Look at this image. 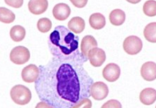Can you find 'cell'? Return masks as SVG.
<instances>
[{
	"mask_svg": "<svg viewBox=\"0 0 156 108\" xmlns=\"http://www.w3.org/2000/svg\"><path fill=\"white\" fill-rule=\"evenodd\" d=\"M87 60L83 56L69 59L54 57L40 65L35 83L40 100L51 108H73L82 99L90 97L93 80L83 66Z\"/></svg>",
	"mask_w": 156,
	"mask_h": 108,
	"instance_id": "1",
	"label": "cell"
},
{
	"mask_svg": "<svg viewBox=\"0 0 156 108\" xmlns=\"http://www.w3.org/2000/svg\"><path fill=\"white\" fill-rule=\"evenodd\" d=\"M48 46L54 57L62 59L83 56L78 49L79 38L64 26H58L51 32Z\"/></svg>",
	"mask_w": 156,
	"mask_h": 108,
	"instance_id": "2",
	"label": "cell"
},
{
	"mask_svg": "<svg viewBox=\"0 0 156 108\" xmlns=\"http://www.w3.org/2000/svg\"><path fill=\"white\" fill-rule=\"evenodd\" d=\"M12 100L18 105H27L30 102L32 94L30 90L26 86L18 85L13 87L10 90Z\"/></svg>",
	"mask_w": 156,
	"mask_h": 108,
	"instance_id": "3",
	"label": "cell"
},
{
	"mask_svg": "<svg viewBox=\"0 0 156 108\" xmlns=\"http://www.w3.org/2000/svg\"><path fill=\"white\" fill-rule=\"evenodd\" d=\"M30 58L29 50L24 46L16 47L11 50L10 59L12 62L16 65H23L28 62Z\"/></svg>",
	"mask_w": 156,
	"mask_h": 108,
	"instance_id": "4",
	"label": "cell"
},
{
	"mask_svg": "<svg viewBox=\"0 0 156 108\" xmlns=\"http://www.w3.org/2000/svg\"><path fill=\"white\" fill-rule=\"evenodd\" d=\"M123 47L127 54L136 55L141 51L143 43L139 37L131 35L125 39L123 44Z\"/></svg>",
	"mask_w": 156,
	"mask_h": 108,
	"instance_id": "5",
	"label": "cell"
},
{
	"mask_svg": "<svg viewBox=\"0 0 156 108\" xmlns=\"http://www.w3.org/2000/svg\"><path fill=\"white\" fill-rule=\"evenodd\" d=\"M109 92L108 87L102 81L93 83L90 89L91 96L96 100H102L108 96Z\"/></svg>",
	"mask_w": 156,
	"mask_h": 108,
	"instance_id": "6",
	"label": "cell"
},
{
	"mask_svg": "<svg viewBox=\"0 0 156 108\" xmlns=\"http://www.w3.org/2000/svg\"><path fill=\"white\" fill-rule=\"evenodd\" d=\"M88 59L93 67H101L106 59V54L104 50L95 47L89 51Z\"/></svg>",
	"mask_w": 156,
	"mask_h": 108,
	"instance_id": "7",
	"label": "cell"
},
{
	"mask_svg": "<svg viewBox=\"0 0 156 108\" xmlns=\"http://www.w3.org/2000/svg\"><path fill=\"white\" fill-rule=\"evenodd\" d=\"M121 70L119 66L115 63L108 64L102 71L104 78L109 82H114L119 78Z\"/></svg>",
	"mask_w": 156,
	"mask_h": 108,
	"instance_id": "8",
	"label": "cell"
},
{
	"mask_svg": "<svg viewBox=\"0 0 156 108\" xmlns=\"http://www.w3.org/2000/svg\"><path fill=\"white\" fill-rule=\"evenodd\" d=\"M40 75L39 68L34 64L27 66L23 69L22 77L25 82L32 83L35 82Z\"/></svg>",
	"mask_w": 156,
	"mask_h": 108,
	"instance_id": "9",
	"label": "cell"
},
{
	"mask_svg": "<svg viewBox=\"0 0 156 108\" xmlns=\"http://www.w3.org/2000/svg\"><path fill=\"white\" fill-rule=\"evenodd\" d=\"M141 75L144 80L153 81L156 78V64L153 62H147L142 66Z\"/></svg>",
	"mask_w": 156,
	"mask_h": 108,
	"instance_id": "10",
	"label": "cell"
},
{
	"mask_svg": "<svg viewBox=\"0 0 156 108\" xmlns=\"http://www.w3.org/2000/svg\"><path fill=\"white\" fill-rule=\"evenodd\" d=\"M52 13L55 19L59 21H65L70 16L71 9L66 4H58L53 8Z\"/></svg>",
	"mask_w": 156,
	"mask_h": 108,
	"instance_id": "11",
	"label": "cell"
},
{
	"mask_svg": "<svg viewBox=\"0 0 156 108\" xmlns=\"http://www.w3.org/2000/svg\"><path fill=\"white\" fill-rule=\"evenodd\" d=\"M28 7L31 13L40 15L45 13L47 9L48 0H30Z\"/></svg>",
	"mask_w": 156,
	"mask_h": 108,
	"instance_id": "12",
	"label": "cell"
},
{
	"mask_svg": "<svg viewBox=\"0 0 156 108\" xmlns=\"http://www.w3.org/2000/svg\"><path fill=\"white\" fill-rule=\"evenodd\" d=\"M97 46L98 44L96 40L92 35H88L83 37L80 45L81 53L83 56L88 60L89 51L92 48L97 47Z\"/></svg>",
	"mask_w": 156,
	"mask_h": 108,
	"instance_id": "13",
	"label": "cell"
},
{
	"mask_svg": "<svg viewBox=\"0 0 156 108\" xmlns=\"http://www.w3.org/2000/svg\"><path fill=\"white\" fill-rule=\"evenodd\" d=\"M139 98L140 102L144 105H152L156 100V90L151 88H145L140 93Z\"/></svg>",
	"mask_w": 156,
	"mask_h": 108,
	"instance_id": "14",
	"label": "cell"
},
{
	"mask_svg": "<svg viewBox=\"0 0 156 108\" xmlns=\"http://www.w3.org/2000/svg\"><path fill=\"white\" fill-rule=\"evenodd\" d=\"M85 21L83 18L76 16L73 17L68 22L69 29L75 34H80L85 28Z\"/></svg>",
	"mask_w": 156,
	"mask_h": 108,
	"instance_id": "15",
	"label": "cell"
},
{
	"mask_svg": "<svg viewBox=\"0 0 156 108\" xmlns=\"http://www.w3.org/2000/svg\"><path fill=\"white\" fill-rule=\"evenodd\" d=\"M89 24L94 29H101L106 24L105 17L101 13H94L90 16Z\"/></svg>",
	"mask_w": 156,
	"mask_h": 108,
	"instance_id": "16",
	"label": "cell"
},
{
	"mask_svg": "<svg viewBox=\"0 0 156 108\" xmlns=\"http://www.w3.org/2000/svg\"><path fill=\"white\" fill-rule=\"evenodd\" d=\"M126 13L120 9H116L112 11L109 15L110 22L114 26L122 25L126 21Z\"/></svg>",
	"mask_w": 156,
	"mask_h": 108,
	"instance_id": "17",
	"label": "cell"
},
{
	"mask_svg": "<svg viewBox=\"0 0 156 108\" xmlns=\"http://www.w3.org/2000/svg\"><path fill=\"white\" fill-rule=\"evenodd\" d=\"M10 36L11 39L14 41H21L25 38V29L20 25L15 26L10 29Z\"/></svg>",
	"mask_w": 156,
	"mask_h": 108,
	"instance_id": "18",
	"label": "cell"
},
{
	"mask_svg": "<svg viewBox=\"0 0 156 108\" xmlns=\"http://www.w3.org/2000/svg\"><path fill=\"white\" fill-rule=\"evenodd\" d=\"M144 35L149 42L156 43V23H151L145 26Z\"/></svg>",
	"mask_w": 156,
	"mask_h": 108,
	"instance_id": "19",
	"label": "cell"
},
{
	"mask_svg": "<svg viewBox=\"0 0 156 108\" xmlns=\"http://www.w3.org/2000/svg\"><path fill=\"white\" fill-rule=\"evenodd\" d=\"M16 19L15 13L5 7L0 8V21L5 24L13 22Z\"/></svg>",
	"mask_w": 156,
	"mask_h": 108,
	"instance_id": "20",
	"label": "cell"
},
{
	"mask_svg": "<svg viewBox=\"0 0 156 108\" xmlns=\"http://www.w3.org/2000/svg\"><path fill=\"white\" fill-rule=\"evenodd\" d=\"M143 11L144 14L150 17L156 16V2L154 0H148L144 4Z\"/></svg>",
	"mask_w": 156,
	"mask_h": 108,
	"instance_id": "21",
	"label": "cell"
},
{
	"mask_svg": "<svg viewBox=\"0 0 156 108\" xmlns=\"http://www.w3.org/2000/svg\"><path fill=\"white\" fill-rule=\"evenodd\" d=\"M52 26V24L51 20L46 18L40 19L37 24V27L38 30L42 33L49 32L51 30Z\"/></svg>",
	"mask_w": 156,
	"mask_h": 108,
	"instance_id": "22",
	"label": "cell"
},
{
	"mask_svg": "<svg viewBox=\"0 0 156 108\" xmlns=\"http://www.w3.org/2000/svg\"><path fill=\"white\" fill-rule=\"evenodd\" d=\"M91 106L92 102L91 100L88 98H84L74 105L73 108H91Z\"/></svg>",
	"mask_w": 156,
	"mask_h": 108,
	"instance_id": "23",
	"label": "cell"
},
{
	"mask_svg": "<svg viewBox=\"0 0 156 108\" xmlns=\"http://www.w3.org/2000/svg\"><path fill=\"white\" fill-rule=\"evenodd\" d=\"M7 5L15 8H19L22 6L24 0H4Z\"/></svg>",
	"mask_w": 156,
	"mask_h": 108,
	"instance_id": "24",
	"label": "cell"
},
{
	"mask_svg": "<svg viewBox=\"0 0 156 108\" xmlns=\"http://www.w3.org/2000/svg\"><path fill=\"white\" fill-rule=\"evenodd\" d=\"M122 105L118 100L112 99L102 105V108H121Z\"/></svg>",
	"mask_w": 156,
	"mask_h": 108,
	"instance_id": "25",
	"label": "cell"
},
{
	"mask_svg": "<svg viewBox=\"0 0 156 108\" xmlns=\"http://www.w3.org/2000/svg\"><path fill=\"white\" fill-rule=\"evenodd\" d=\"M72 4L77 8H82L86 6L88 0H70Z\"/></svg>",
	"mask_w": 156,
	"mask_h": 108,
	"instance_id": "26",
	"label": "cell"
},
{
	"mask_svg": "<svg viewBox=\"0 0 156 108\" xmlns=\"http://www.w3.org/2000/svg\"><path fill=\"white\" fill-rule=\"evenodd\" d=\"M126 1L130 3L136 4L139 3L141 0H126Z\"/></svg>",
	"mask_w": 156,
	"mask_h": 108,
	"instance_id": "27",
	"label": "cell"
}]
</instances>
